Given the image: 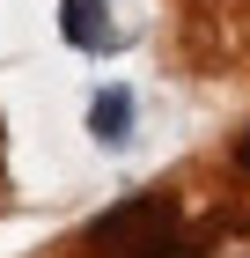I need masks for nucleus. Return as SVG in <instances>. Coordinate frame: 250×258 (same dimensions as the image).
<instances>
[{
  "label": "nucleus",
  "mask_w": 250,
  "mask_h": 258,
  "mask_svg": "<svg viewBox=\"0 0 250 258\" xmlns=\"http://www.w3.org/2000/svg\"><path fill=\"white\" fill-rule=\"evenodd\" d=\"M235 162H243V170H250V133H243V148H235Z\"/></svg>",
  "instance_id": "nucleus-4"
},
{
  "label": "nucleus",
  "mask_w": 250,
  "mask_h": 258,
  "mask_svg": "<svg viewBox=\"0 0 250 258\" xmlns=\"http://www.w3.org/2000/svg\"><path fill=\"white\" fill-rule=\"evenodd\" d=\"M89 243H96V258H199L162 192H133V199H118L111 214H96Z\"/></svg>",
  "instance_id": "nucleus-1"
},
{
  "label": "nucleus",
  "mask_w": 250,
  "mask_h": 258,
  "mask_svg": "<svg viewBox=\"0 0 250 258\" xmlns=\"http://www.w3.org/2000/svg\"><path fill=\"white\" fill-rule=\"evenodd\" d=\"M59 8H66V44H81V52H103V44H111L103 0H59Z\"/></svg>",
  "instance_id": "nucleus-3"
},
{
  "label": "nucleus",
  "mask_w": 250,
  "mask_h": 258,
  "mask_svg": "<svg viewBox=\"0 0 250 258\" xmlns=\"http://www.w3.org/2000/svg\"><path fill=\"white\" fill-rule=\"evenodd\" d=\"M89 133H96L103 148H125V140H133V96H125V89H103V96L89 103Z\"/></svg>",
  "instance_id": "nucleus-2"
}]
</instances>
